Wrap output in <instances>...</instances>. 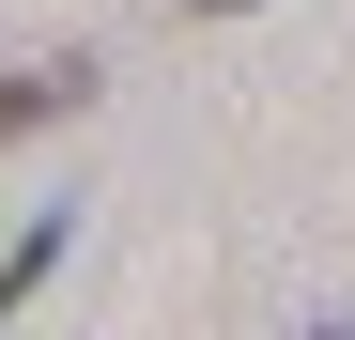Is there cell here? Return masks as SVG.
<instances>
[{
    "label": "cell",
    "instance_id": "obj_1",
    "mask_svg": "<svg viewBox=\"0 0 355 340\" xmlns=\"http://www.w3.org/2000/svg\"><path fill=\"white\" fill-rule=\"evenodd\" d=\"M93 108V62H16L0 78V139H46V124H78Z\"/></svg>",
    "mask_w": 355,
    "mask_h": 340
},
{
    "label": "cell",
    "instance_id": "obj_2",
    "mask_svg": "<svg viewBox=\"0 0 355 340\" xmlns=\"http://www.w3.org/2000/svg\"><path fill=\"white\" fill-rule=\"evenodd\" d=\"M46 263H62V216H31V232H16V248H0V325H16V309L46 294Z\"/></svg>",
    "mask_w": 355,
    "mask_h": 340
},
{
    "label": "cell",
    "instance_id": "obj_3",
    "mask_svg": "<svg viewBox=\"0 0 355 340\" xmlns=\"http://www.w3.org/2000/svg\"><path fill=\"white\" fill-rule=\"evenodd\" d=\"M309 340H355V309H324V325H309Z\"/></svg>",
    "mask_w": 355,
    "mask_h": 340
},
{
    "label": "cell",
    "instance_id": "obj_4",
    "mask_svg": "<svg viewBox=\"0 0 355 340\" xmlns=\"http://www.w3.org/2000/svg\"><path fill=\"white\" fill-rule=\"evenodd\" d=\"M186 16H248V0H186Z\"/></svg>",
    "mask_w": 355,
    "mask_h": 340
}]
</instances>
